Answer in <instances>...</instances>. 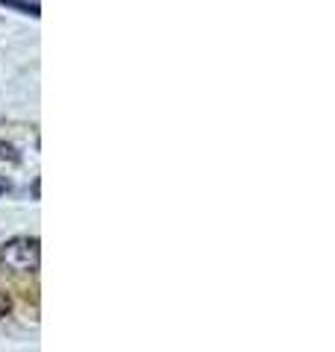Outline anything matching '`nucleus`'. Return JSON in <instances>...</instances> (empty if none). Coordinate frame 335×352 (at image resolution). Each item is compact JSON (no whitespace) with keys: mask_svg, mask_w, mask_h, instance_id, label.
Segmentation results:
<instances>
[{"mask_svg":"<svg viewBox=\"0 0 335 352\" xmlns=\"http://www.w3.org/2000/svg\"><path fill=\"white\" fill-rule=\"evenodd\" d=\"M6 191H9V182H6V179H3V176H0V197H3V194H6Z\"/></svg>","mask_w":335,"mask_h":352,"instance_id":"7ed1b4c3","label":"nucleus"},{"mask_svg":"<svg viewBox=\"0 0 335 352\" xmlns=\"http://www.w3.org/2000/svg\"><path fill=\"white\" fill-rule=\"evenodd\" d=\"M39 238H12L6 244H0V270H12V273H32L39 270Z\"/></svg>","mask_w":335,"mask_h":352,"instance_id":"f257e3e1","label":"nucleus"},{"mask_svg":"<svg viewBox=\"0 0 335 352\" xmlns=\"http://www.w3.org/2000/svg\"><path fill=\"white\" fill-rule=\"evenodd\" d=\"M9 311H12V300L6 294H0V317H6Z\"/></svg>","mask_w":335,"mask_h":352,"instance_id":"f03ea898","label":"nucleus"}]
</instances>
